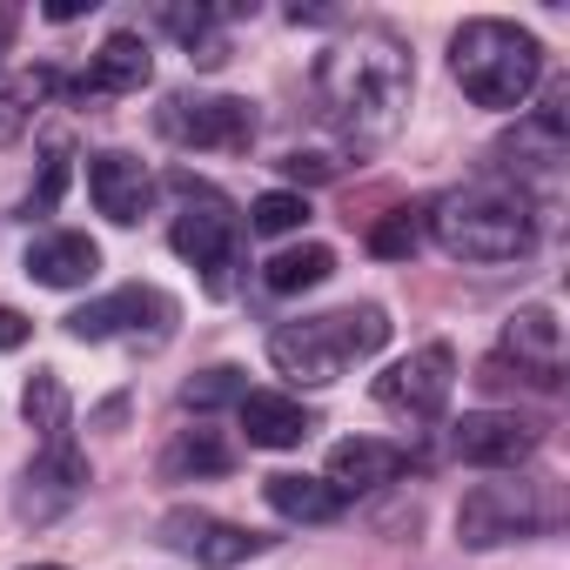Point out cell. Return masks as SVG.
<instances>
[{
    "label": "cell",
    "mask_w": 570,
    "mask_h": 570,
    "mask_svg": "<svg viewBox=\"0 0 570 570\" xmlns=\"http://www.w3.org/2000/svg\"><path fill=\"white\" fill-rule=\"evenodd\" d=\"M161 543L181 550V557H195V563H208V570H235V563H248L268 537H255V530H242V523H222V517H208V510H168V517H161Z\"/></svg>",
    "instance_id": "obj_11"
},
{
    "label": "cell",
    "mask_w": 570,
    "mask_h": 570,
    "mask_svg": "<svg viewBox=\"0 0 570 570\" xmlns=\"http://www.w3.org/2000/svg\"><path fill=\"white\" fill-rule=\"evenodd\" d=\"M61 188H68V141H48V161H41V188H28L21 215H28V222H35V215H55Z\"/></svg>",
    "instance_id": "obj_26"
},
{
    "label": "cell",
    "mask_w": 570,
    "mask_h": 570,
    "mask_svg": "<svg viewBox=\"0 0 570 570\" xmlns=\"http://www.w3.org/2000/svg\"><path fill=\"white\" fill-rule=\"evenodd\" d=\"M242 396H248V383H242V370H228V363H222V370H202V376L181 390V403H188L195 416L215 410V403H242Z\"/></svg>",
    "instance_id": "obj_25"
},
{
    "label": "cell",
    "mask_w": 570,
    "mask_h": 570,
    "mask_svg": "<svg viewBox=\"0 0 570 570\" xmlns=\"http://www.w3.org/2000/svg\"><path fill=\"white\" fill-rule=\"evenodd\" d=\"M416 242H423L416 208H396L390 222H376V228H370V248H376V255H416Z\"/></svg>",
    "instance_id": "obj_27"
},
{
    "label": "cell",
    "mask_w": 570,
    "mask_h": 570,
    "mask_svg": "<svg viewBox=\"0 0 570 570\" xmlns=\"http://www.w3.org/2000/svg\"><path fill=\"white\" fill-rule=\"evenodd\" d=\"M450 450L476 470H517L530 450H537V430L517 416V410H470L456 430H450Z\"/></svg>",
    "instance_id": "obj_12"
},
{
    "label": "cell",
    "mask_w": 570,
    "mask_h": 570,
    "mask_svg": "<svg viewBox=\"0 0 570 570\" xmlns=\"http://www.w3.org/2000/svg\"><path fill=\"white\" fill-rule=\"evenodd\" d=\"M282 175H289V181H330L336 161H323V155H289V161H282Z\"/></svg>",
    "instance_id": "obj_28"
},
{
    "label": "cell",
    "mask_w": 570,
    "mask_h": 570,
    "mask_svg": "<svg viewBox=\"0 0 570 570\" xmlns=\"http://www.w3.org/2000/svg\"><path fill=\"white\" fill-rule=\"evenodd\" d=\"M28 336H35V323H28L21 309H0V350H21Z\"/></svg>",
    "instance_id": "obj_29"
},
{
    "label": "cell",
    "mask_w": 570,
    "mask_h": 570,
    "mask_svg": "<svg viewBox=\"0 0 570 570\" xmlns=\"http://www.w3.org/2000/svg\"><path fill=\"white\" fill-rule=\"evenodd\" d=\"M235 416H242V436H248L255 450H296V443L316 430V416H309L296 396H282V390H248V396L235 403Z\"/></svg>",
    "instance_id": "obj_16"
},
{
    "label": "cell",
    "mask_w": 570,
    "mask_h": 570,
    "mask_svg": "<svg viewBox=\"0 0 570 570\" xmlns=\"http://www.w3.org/2000/svg\"><path fill=\"white\" fill-rule=\"evenodd\" d=\"M303 222H309V202L289 195V188H268V195H255V208H248V228H255V235H289V228H303Z\"/></svg>",
    "instance_id": "obj_24"
},
{
    "label": "cell",
    "mask_w": 570,
    "mask_h": 570,
    "mask_svg": "<svg viewBox=\"0 0 570 570\" xmlns=\"http://www.w3.org/2000/svg\"><path fill=\"white\" fill-rule=\"evenodd\" d=\"M88 195H95V208H101L108 222L135 228V222L148 215V202H155V175H148L135 155L101 148V155H88Z\"/></svg>",
    "instance_id": "obj_13"
},
{
    "label": "cell",
    "mask_w": 570,
    "mask_h": 570,
    "mask_svg": "<svg viewBox=\"0 0 570 570\" xmlns=\"http://www.w3.org/2000/svg\"><path fill=\"white\" fill-rule=\"evenodd\" d=\"M557 523V490L550 483H476L456 510V537L470 550H497L517 537H537Z\"/></svg>",
    "instance_id": "obj_6"
},
{
    "label": "cell",
    "mask_w": 570,
    "mask_h": 570,
    "mask_svg": "<svg viewBox=\"0 0 570 570\" xmlns=\"http://www.w3.org/2000/svg\"><path fill=\"white\" fill-rule=\"evenodd\" d=\"M95 268H101V248H95L88 235H75V228L41 235V242L28 248V275L48 282V289H81V282H95Z\"/></svg>",
    "instance_id": "obj_18"
},
{
    "label": "cell",
    "mask_w": 570,
    "mask_h": 570,
    "mask_svg": "<svg viewBox=\"0 0 570 570\" xmlns=\"http://www.w3.org/2000/svg\"><path fill=\"white\" fill-rule=\"evenodd\" d=\"M262 497H268L275 517H289V523H336L343 517V497L323 476H296V470H275L262 483Z\"/></svg>",
    "instance_id": "obj_19"
},
{
    "label": "cell",
    "mask_w": 570,
    "mask_h": 570,
    "mask_svg": "<svg viewBox=\"0 0 570 570\" xmlns=\"http://www.w3.org/2000/svg\"><path fill=\"white\" fill-rule=\"evenodd\" d=\"M410 470V450L403 443H376V436H350V443H336L330 450V490L336 497H356V490H383V483H396Z\"/></svg>",
    "instance_id": "obj_15"
},
{
    "label": "cell",
    "mask_w": 570,
    "mask_h": 570,
    "mask_svg": "<svg viewBox=\"0 0 570 570\" xmlns=\"http://www.w3.org/2000/svg\"><path fill=\"white\" fill-rule=\"evenodd\" d=\"M161 135L181 148H215V155H248L255 141V108L242 95H175L161 101Z\"/></svg>",
    "instance_id": "obj_7"
},
{
    "label": "cell",
    "mask_w": 570,
    "mask_h": 570,
    "mask_svg": "<svg viewBox=\"0 0 570 570\" xmlns=\"http://www.w3.org/2000/svg\"><path fill=\"white\" fill-rule=\"evenodd\" d=\"M21 416L41 430V443H68V390L55 370H35L28 390H21Z\"/></svg>",
    "instance_id": "obj_23"
},
{
    "label": "cell",
    "mask_w": 570,
    "mask_h": 570,
    "mask_svg": "<svg viewBox=\"0 0 570 570\" xmlns=\"http://www.w3.org/2000/svg\"><path fill=\"white\" fill-rule=\"evenodd\" d=\"M410 55L390 35H356L316 55V115L350 141V148H383L403 115H410Z\"/></svg>",
    "instance_id": "obj_1"
},
{
    "label": "cell",
    "mask_w": 570,
    "mask_h": 570,
    "mask_svg": "<svg viewBox=\"0 0 570 570\" xmlns=\"http://www.w3.org/2000/svg\"><path fill=\"white\" fill-rule=\"evenodd\" d=\"M88 8H95V0H55L48 21H75V14H88Z\"/></svg>",
    "instance_id": "obj_30"
},
{
    "label": "cell",
    "mask_w": 570,
    "mask_h": 570,
    "mask_svg": "<svg viewBox=\"0 0 570 570\" xmlns=\"http://www.w3.org/2000/svg\"><path fill=\"white\" fill-rule=\"evenodd\" d=\"M330 275H336V248H323V242H303V248H282V255H268V268H262V289H268V296H303V289H323Z\"/></svg>",
    "instance_id": "obj_20"
},
{
    "label": "cell",
    "mask_w": 570,
    "mask_h": 570,
    "mask_svg": "<svg viewBox=\"0 0 570 570\" xmlns=\"http://www.w3.org/2000/svg\"><path fill=\"white\" fill-rule=\"evenodd\" d=\"M35 570H61V563H35Z\"/></svg>",
    "instance_id": "obj_32"
},
{
    "label": "cell",
    "mask_w": 570,
    "mask_h": 570,
    "mask_svg": "<svg viewBox=\"0 0 570 570\" xmlns=\"http://www.w3.org/2000/svg\"><path fill=\"white\" fill-rule=\"evenodd\" d=\"M14 28H21V14H14V8H0V55L14 48Z\"/></svg>",
    "instance_id": "obj_31"
},
{
    "label": "cell",
    "mask_w": 570,
    "mask_h": 570,
    "mask_svg": "<svg viewBox=\"0 0 570 570\" xmlns=\"http://www.w3.org/2000/svg\"><path fill=\"white\" fill-rule=\"evenodd\" d=\"M450 390H456V356H450V343H423V350H410L403 363H390V370L376 376V403L396 410V416H410V423L443 416Z\"/></svg>",
    "instance_id": "obj_9"
},
{
    "label": "cell",
    "mask_w": 570,
    "mask_h": 570,
    "mask_svg": "<svg viewBox=\"0 0 570 570\" xmlns=\"http://www.w3.org/2000/svg\"><path fill=\"white\" fill-rule=\"evenodd\" d=\"M188 202H181V215H175V228H168V242H175V255L202 275V289L208 296H228L235 289V268H242V215L215 195V188H202V181H175Z\"/></svg>",
    "instance_id": "obj_5"
},
{
    "label": "cell",
    "mask_w": 570,
    "mask_h": 570,
    "mask_svg": "<svg viewBox=\"0 0 570 570\" xmlns=\"http://www.w3.org/2000/svg\"><path fill=\"white\" fill-rule=\"evenodd\" d=\"M81 490H88V456L75 450V443H48L41 456H35V470L21 476V497H14V517L21 523H55V517H68L75 503H81Z\"/></svg>",
    "instance_id": "obj_10"
},
{
    "label": "cell",
    "mask_w": 570,
    "mask_h": 570,
    "mask_svg": "<svg viewBox=\"0 0 570 570\" xmlns=\"http://www.w3.org/2000/svg\"><path fill=\"white\" fill-rule=\"evenodd\" d=\"M383 343H390V316L376 303H363V309H336V316L282 323L268 336V363L289 376V383H336L350 363L376 356Z\"/></svg>",
    "instance_id": "obj_4"
},
{
    "label": "cell",
    "mask_w": 570,
    "mask_h": 570,
    "mask_svg": "<svg viewBox=\"0 0 570 570\" xmlns=\"http://www.w3.org/2000/svg\"><path fill=\"white\" fill-rule=\"evenodd\" d=\"M563 148H570V121H563V101H557V108H537L530 121H517V135H510L497 155H517L523 168H557ZM517 161H510V168H517Z\"/></svg>",
    "instance_id": "obj_21"
},
{
    "label": "cell",
    "mask_w": 570,
    "mask_h": 570,
    "mask_svg": "<svg viewBox=\"0 0 570 570\" xmlns=\"http://www.w3.org/2000/svg\"><path fill=\"white\" fill-rule=\"evenodd\" d=\"M161 470H168V476H228V470H235V450H228L215 430H181V436L168 443Z\"/></svg>",
    "instance_id": "obj_22"
},
{
    "label": "cell",
    "mask_w": 570,
    "mask_h": 570,
    "mask_svg": "<svg viewBox=\"0 0 570 570\" xmlns=\"http://www.w3.org/2000/svg\"><path fill=\"white\" fill-rule=\"evenodd\" d=\"M430 235L450 262H476V268L537 255V215L503 181H470V188H450L443 202H430Z\"/></svg>",
    "instance_id": "obj_2"
},
{
    "label": "cell",
    "mask_w": 570,
    "mask_h": 570,
    "mask_svg": "<svg viewBox=\"0 0 570 570\" xmlns=\"http://www.w3.org/2000/svg\"><path fill=\"white\" fill-rule=\"evenodd\" d=\"M68 336H81V343L128 336V343H148V350H155V343H168V336H175V296L128 282V289H115V296H101V303L75 309V316H68Z\"/></svg>",
    "instance_id": "obj_8"
},
{
    "label": "cell",
    "mask_w": 570,
    "mask_h": 570,
    "mask_svg": "<svg viewBox=\"0 0 570 570\" xmlns=\"http://www.w3.org/2000/svg\"><path fill=\"white\" fill-rule=\"evenodd\" d=\"M450 75L476 108H523L543 81V41L517 21H463L450 41Z\"/></svg>",
    "instance_id": "obj_3"
},
{
    "label": "cell",
    "mask_w": 570,
    "mask_h": 570,
    "mask_svg": "<svg viewBox=\"0 0 570 570\" xmlns=\"http://www.w3.org/2000/svg\"><path fill=\"white\" fill-rule=\"evenodd\" d=\"M503 356L517 370H530V383L557 390V376H563V323L550 309H517L503 323Z\"/></svg>",
    "instance_id": "obj_14"
},
{
    "label": "cell",
    "mask_w": 570,
    "mask_h": 570,
    "mask_svg": "<svg viewBox=\"0 0 570 570\" xmlns=\"http://www.w3.org/2000/svg\"><path fill=\"white\" fill-rule=\"evenodd\" d=\"M148 75H155L148 41H141V35H108V41H101V55L88 61V75H81L75 88H81V95H141V88H148Z\"/></svg>",
    "instance_id": "obj_17"
}]
</instances>
